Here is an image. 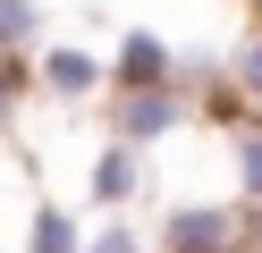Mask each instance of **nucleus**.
Instances as JSON below:
<instances>
[{
    "instance_id": "obj_2",
    "label": "nucleus",
    "mask_w": 262,
    "mask_h": 253,
    "mask_svg": "<svg viewBox=\"0 0 262 253\" xmlns=\"http://www.w3.org/2000/svg\"><path fill=\"white\" fill-rule=\"evenodd\" d=\"M178 127H186V93H178V84H144V93H119V110H110V135H119V144H136V152L169 144Z\"/></svg>"
},
{
    "instance_id": "obj_10",
    "label": "nucleus",
    "mask_w": 262,
    "mask_h": 253,
    "mask_svg": "<svg viewBox=\"0 0 262 253\" xmlns=\"http://www.w3.org/2000/svg\"><path fill=\"white\" fill-rule=\"evenodd\" d=\"M85 253H152V245L136 236V219H119V211H110L102 228H93V245H85Z\"/></svg>"
},
{
    "instance_id": "obj_7",
    "label": "nucleus",
    "mask_w": 262,
    "mask_h": 253,
    "mask_svg": "<svg viewBox=\"0 0 262 253\" xmlns=\"http://www.w3.org/2000/svg\"><path fill=\"white\" fill-rule=\"evenodd\" d=\"M228 93H237L245 110L262 118V26H245V34H237V51H228Z\"/></svg>"
},
{
    "instance_id": "obj_4",
    "label": "nucleus",
    "mask_w": 262,
    "mask_h": 253,
    "mask_svg": "<svg viewBox=\"0 0 262 253\" xmlns=\"http://www.w3.org/2000/svg\"><path fill=\"white\" fill-rule=\"evenodd\" d=\"M85 194L102 202V211H127V202L144 194V152H136V144H119V135H110V144L93 152V177H85Z\"/></svg>"
},
{
    "instance_id": "obj_6",
    "label": "nucleus",
    "mask_w": 262,
    "mask_h": 253,
    "mask_svg": "<svg viewBox=\"0 0 262 253\" xmlns=\"http://www.w3.org/2000/svg\"><path fill=\"white\" fill-rule=\"evenodd\" d=\"M85 219L68 211V202H34V219H26V253H85Z\"/></svg>"
},
{
    "instance_id": "obj_3",
    "label": "nucleus",
    "mask_w": 262,
    "mask_h": 253,
    "mask_svg": "<svg viewBox=\"0 0 262 253\" xmlns=\"http://www.w3.org/2000/svg\"><path fill=\"white\" fill-rule=\"evenodd\" d=\"M34 84H42L51 101H93V93L110 84V59L85 51V42H42V51H34Z\"/></svg>"
},
{
    "instance_id": "obj_1",
    "label": "nucleus",
    "mask_w": 262,
    "mask_h": 253,
    "mask_svg": "<svg viewBox=\"0 0 262 253\" xmlns=\"http://www.w3.org/2000/svg\"><path fill=\"white\" fill-rule=\"evenodd\" d=\"M161 253H254V228L237 219V202H178L161 219Z\"/></svg>"
},
{
    "instance_id": "obj_9",
    "label": "nucleus",
    "mask_w": 262,
    "mask_h": 253,
    "mask_svg": "<svg viewBox=\"0 0 262 253\" xmlns=\"http://www.w3.org/2000/svg\"><path fill=\"white\" fill-rule=\"evenodd\" d=\"M42 51V9L34 0H0V59H26Z\"/></svg>"
},
{
    "instance_id": "obj_12",
    "label": "nucleus",
    "mask_w": 262,
    "mask_h": 253,
    "mask_svg": "<svg viewBox=\"0 0 262 253\" xmlns=\"http://www.w3.org/2000/svg\"><path fill=\"white\" fill-rule=\"evenodd\" d=\"M0 253H26V245H0Z\"/></svg>"
},
{
    "instance_id": "obj_5",
    "label": "nucleus",
    "mask_w": 262,
    "mask_h": 253,
    "mask_svg": "<svg viewBox=\"0 0 262 253\" xmlns=\"http://www.w3.org/2000/svg\"><path fill=\"white\" fill-rule=\"evenodd\" d=\"M110 67H119V76H127V93H144V84H169V42H161V34L152 26H127L119 34V59H110Z\"/></svg>"
},
{
    "instance_id": "obj_11",
    "label": "nucleus",
    "mask_w": 262,
    "mask_h": 253,
    "mask_svg": "<svg viewBox=\"0 0 262 253\" xmlns=\"http://www.w3.org/2000/svg\"><path fill=\"white\" fill-rule=\"evenodd\" d=\"M9 110H17V59H0V127H9Z\"/></svg>"
},
{
    "instance_id": "obj_8",
    "label": "nucleus",
    "mask_w": 262,
    "mask_h": 253,
    "mask_svg": "<svg viewBox=\"0 0 262 253\" xmlns=\"http://www.w3.org/2000/svg\"><path fill=\"white\" fill-rule=\"evenodd\" d=\"M228 152H237V194L262 202V118H254V110L228 127Z\"/></svg>"
}]
</instances>
